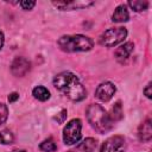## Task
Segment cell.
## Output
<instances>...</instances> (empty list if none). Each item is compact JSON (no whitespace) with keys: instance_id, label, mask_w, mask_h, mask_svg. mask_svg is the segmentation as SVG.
I'll list each match as a JSON object with an SVG mask.
<instances>
[{"instance_id":"1","label":"cell","mask_w":152,"mask_h":152,"mask_svg":"<svg viewBox=\"0 0 152 152\" xmlns=\"http://www.w3.org/2000/svg\"><path fill=\"white\" fill-rule=\"evenodd\" d=\"M53 86L71 101H82L87 96V90L77 76L70 71H63L55 76Z\"/></svg>"},{"instance_id":"2","label":"cell","mask_w":152,"mask_h":152,"mask_svg":"<svg viewBox=\"0 0 152 152\" xmlns=\"http://www.w3.org/2000/svg\"><path fill=\"white\" fill-rule=\"evenodd\" d=\"M87 119L91 127L97 131L100 134H104L109 132L113 127V121L109 118V114L104 110V108L97 103H91L88 106L86 110Z\"/></svg>"},{"instance_id":"3","label":"cell","mask_w":152,"mask_h":152,"mask_svg":"<svg viewBox=\"0 0 152 152\" xmlns=\"http://www.w3.org/2000/svg\"><path fill=\"white\" fill-rule=\"evenodd\" d=\"M58 46L61 50L65 52H78V51H89L94 46L93 39L86 37L83 34H74V36H62L58 42Z\"/></svg>"},{"instance_id":"4","label":"cell","mask_w":152,"mask_h":152,"mask_svg":"<svg viewBox=\"0 0 152 152\" xmlns=\"http://www.w3.org/2000/svg\"><path fill=\"white\" fill-rule=\"evenodd\" d=\"M127 37V30L125 27H112L106 30L100 36V44L106 48H112L125 40Z\"/></svg>"},{"instance_id":"5","label":"cell","mask_w":152,"mask_h":152,"mask_svg":"<svg viewBox=\"0 0 152 152\" xmlns=\"http://www.w3.org/2000/svg\"><path fill=\"white\" fill-rule=\"evenodd\" d=\"M82 121L80 119L70 120L63 129V141L65 145H74L81 139Z\"/></svg>"},{"instance_id":"6","label":"cell","mask_w":152,"mask_h":152,"mask_svg":"<svg viewBox=\"0 0 152 152\" xmlns=\"http://www.w3.org/2000/svg\"><path fill=\"white\" fill-rule=\"evenodd\" d=\"M100 152H126V140L122 135H113L104 140Z\"/></svg>"},{"instance_id":"7","label":"cell","mask_w":152,"mask_h":152,"mask_svg":"<svg viewBox=\"0 0 152 152\" xmlns=\"http://www.w3.org/2000/svg\"><path fill=\"white\" fill-rule=\"evenodd\" d=\"M31 69V63L25 57H15L11 64V72L15 77L25 76Z\"/></svg>"},{"instance_id":"8","label":"cell","mask_w":152,"mask_h":152,"mask_svg":"<svg viewBox=\"0 0 152 152\" xmlns=\"http://www.w3.org/2000/svg\"><path fill=\"white\" fill-rule=\"evenodd\" d=\"M115 91H116V88L112 82H103L96 88L95 96L102 102H108L113 97Z\"/></svg>"},{"instance_id":"9","label":"cell","mask_w":152,"mask_h":152,"mask_svg":"<svg viewBox=\"0 0 152 152\" xmlns=\"http://www.w3.org/2000/svg\"><path fill=\"white\" fill-rule=\"evenodd\" d=\"M53 6L62 11H71V10H78L84 8L90 5H93V1H52Z\"/></svg>"},{"instance_id":"10","label":"cell","mask_w":152,"mask_h":152,"mask_svg":"<svg viewBox=\"0 0 152 152\" xmlns=\"http://www.w3.org/2000/svg\"><path fill=\"white\" fill-rule=\"evenodd\" d=\"M133 50H134V44H133L132 42H127V43L120 45V46L115 50L114 56H115V58H116L119 62L122 63L124 61H126V59L131 56V53L133 52Z\"/></svg>"},{"instance_id":"11","label":"cell","mask_w":152,"mask_h":152,"mask_svg":"<svg viewBox=\"0 0 152 152\" xmlns=\"http://www.w3.org/2000/svg\"><path fill=\"white\" fill-rule=\"evenodd\" d=\"M138 137H139V139L141 141H150L151 140V138H152V124H151V120L150 119L145 120L139 126Z\"/></svg>"},{"instance_id":"12","label":"cell","mask_w":152,"mask_h":152,"mask_svg":"<svg viewBox=\"0 0 152 152\" xmlns=\"http://www.w3.org/2000/svg\"><path fill=\"white\" fill-rule=\"evenodd\" d=\"M129 19V14L127 11L126 5H120L115 8L113 15H112V21L113 23H125Z\"/></svg>"},{"instance_id":"13","label":"cell","mask_w":152,"mask_h":152,"mask_svg":"<svg viewBox=\"0 0 152 152\" xmlns=\"http://www.w3.org/2000/svg\"><path fill=\"white\" fill-rule=\"evenodd\" d=\"M97 146V141L94 138H86L81 144H78L75 150L77 152H93Z\"/></svg>"},{"instance_id":"14","label":"cell","mask_w":152,"mask_h":152,"mask_svg":"<svg viewBox=\"0 0 152 152\" xmlns=\"http://www.w3.org/2000/svg\"><path fill=\"white\" fill-rule=\"evenodd\" d=\"M32 95H33L34 99H37L39 101H46V100L50 99V91L45 87H42V86H38V87L33 88Z\"/></svg>"},{"instance_id":"15","label":"cell","mask_w":152,"mask_h":152,"mask_svg":"<svg viewBox=\"0 0 152 152\" xmlns=\"http://www.w3.org/2000/svg\"><path fill=\"white\" fill-rule=\"evenodd\" d=\"M109 118H110V120L113 121V124H114V121H119V120H121V119L124 118L122 106H121L120 102H116V103L113 106V108H112V113H110Z\"/></svg>"},{"instance_id":"16","label":"cell","mask_w":152,"mask_h":152,"mask_svg":"<svg viewBox=\"0 0 152 152\" xmlns=\"http://www.w3.org/2000/svg\"><path fill=\"white\" fill-rule=\"evenodd\" d=\"M128 6L135 11V12H142L145 10H147L148 7V2L145 0H133V1H128Z\"/></svg>"},{"instance_id":"17","label":"cell","mask_w":152,"mask_h":152,"mask_svg":"<svg viewBox=\"0 0 152 152\" xmlns=\"http://www.w3.org/2000/svg\"><path fill=\"white\" fill-rule=\"evenodd\" d=\"M14 141V135L10 129H2L0 132V142L4 145H11Z\"/></svg>"},{"instance_id":"18","label":"cell","mask_w":152,"mask_h":152,"mask_svg":"<svg viewBox=\"0 0 152 152\" xmlns=\"http://www.w3.org/2000/svg\"><path fill=\"white\" fill-rule=\"evenodd\" d=\"M39 148L45 152H53V151H56L57 146H56V142L51 138H49V139H45L43 142H40Z\"/></svg>"},{"instance_id":"19","label":"cell","mask_w":152,"mask_h":152,"mask_svg":"<svg viewBox=\"0 0 152 152\" xmlns=\"http://www.w3.org/2000/svg\"><path fill=\"white\" fill-rule=\"evenodd\" d=\"M7 118H8V108L5 103L0 102V126L6 122Z\"/></svg>"},{"instance_id":"20","label":"cell","mask_w":152,"mask_h":152,"mask_svg":"<svg viewBox=\"0 0 152 152\" xmlns=\"http://www.w3.org/2000/svg\"><path fill=\"white\" fill-rule=\"evenodd\" d=\"M36 5V1H32V0H24V1H20V6L23 10L25 11H30Z\"/></svg>"},{"instance_id":"21","label":"cell","mask_w":152,"mask_h":152,"mask_svg":"<svg viewBox=\"0 0 152 152\" xmlns=\"http://www.w3.org/2000/svg\"><path fill=\"white\" fill-rule=\"evenodd\" d=\"M66 119V109H62L57 115H55L53 116V120L55 121H57L58 124H62V122H64V120Z\"/></svg>"},{"instance_id":"22","label":"cell","mask_w":152,"mask_h":152,"mask_svg":"<svg viewBox=\"0 0 152 152\" xmlns=\"http://www.w3.org/2000/svg\"><path fill=\"white\" fill-rule=\"evenodd\" d=\"M151 88H152V84H151V82L146 86V88L144 89V94L146 95V97L147 99H152V91H151Z\"/></svg>"},{"instance_id":"23","label":"cell","mask_w":152,"mask_h":152,"mask_svg":"<svg viewBox=\"0 0 152 152\" xmlns=\"http://www.w3.org/2000/svg\"><path fill=\"white\" fill-rule=\"evenodd\" d=\"M18 99H19V94L18 93H11L8 95V101L10 102H15Z\"/></svg>"},{"instance_id":"24","label":"cell","mask_w":152,"mask_h":152,"mask_svg":"<svg viewBox=\"0 0 152 152\" xmlns=\"http://www.w3.org/2000/svg\"><path fill=\"white\" fill-rule=\"evenodd\" d=\"M4 43H5V37H4V33L0 31V50L2 49V46H4Z\"/></svg>"},{"instance_id":"25","label":"cell","mask_w":152,"mask_h":152,"mask_svg":"<svg viewBox=\"0 0 152 152\" xmlns=\"http://www.w3.org/2000/svg\"><path fill=\"white\" fill-rule=\"evenodd\" d=\"M12 152H26L25 150H14V151H12Z\"/></svg>"},{"instance_id":"26","label":"cell","mask_w":152,"mask_h":152,"mask_svg":"<svg viewBox=\"0 0 152 152\" xmlns=\"http://www.w3.org/2000/svg\"><path fill=\"white\" fill-rule=\"evenodd\" d=\"M66 152H77V151L74 148V150H70V151H66Z\"/></svg>"}]
</instances>
